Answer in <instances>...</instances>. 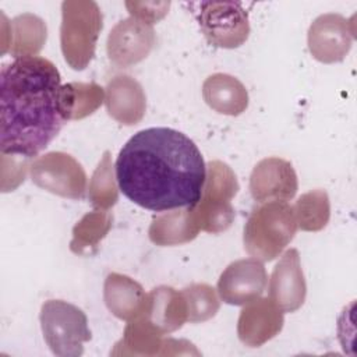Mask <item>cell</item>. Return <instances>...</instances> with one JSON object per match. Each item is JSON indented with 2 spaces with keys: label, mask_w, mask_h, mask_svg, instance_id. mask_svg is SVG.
<instances>
[{
  "label": "cell",
  "mask_w": 357,
  "mask_h": 357,
  "mask_svg": "<svg viewBox=\"0 0 357 357\" xmlns=\"http://www.w3.org/2000/svg\"><path fill=\"white\" fill-rule=\"evenodd\" d=\"M114 167L121 192L155 212L195 206L206 178L198 146L169 127H151L134 134L120 149Z\"/></svg>",
  "instance_id": "6da1fadb"
},
{
  "label": "cell",
  "mask_w": 357,
  "mask_h": 357,
  "mask_svg": "<svg viewBox=\"0 0 357 357\" xmlns=\"http://www.w3.org/2000/svg\"><path fill=\"white\" fill-rule=\"evenodd\" d=\"M61 78L56 66L40 56H24L0 73L1 155L38 156L66 123L61 113Z\"/></svg>",
  "instance_id": "7a4b0ae2"
},
{
  "label": "cell",
  "mask_w": 357,
  "mask_h": 357,
  "mask_svg": "<svg viewBox=\"0 0 357 357\" xmlns=\"http://www.w3.org/2000/svg\"><path fill=\"white\" fill-rule=\"evenodd\" d=\"M297 231L294 209L284 201H269L254 209L243 233L245 251L259 261L275 259Z\"/></svg>",
  "instance_id": "3957f363"
},
{
  "label": "cell",
  "mask_w": 357,
  "mask_h": 357,
  "mask_svg": "<svg viewBox=\"0 0 357 357\" xmlns=\"http://www.w3.org/2000/svg\"><path fill=\"white\" fill-rule=\"evenodd\" d=\"M103 28L100 7L92 0L61 3L60 45L66 63L73 70H84L95 56L96 42Z\"/></svg>",
  "instance_id": "277c9868"
},
{
  "label": "cell",
  "mask_w": 357,
  "mask_h": 357,
  "mask_svg": "<svg viewBox=\"0 0 357 357\" xmlns=\"http://www.w3.org/2000/svg\"><path fill=\"white\" fill-rule=\"evenodd\" d=\"M39 319L43 339L56 356L78 357L84 353V343L92 337L85 312L68 301H45Z\"/></svg>",
  "instance_id": "5b68a950"
},
{
  "label": "cell",
  "mask_w": 357,
  "mask_h": 357,
  "mask_svg": "<svg viewBox=\"0 0 357 357\" xmlns=\"http://www.w3.org/2000/svg\"><path fill=\"white\" fill-rule=\"evenodd\" d=\"M206 40L222 49L241 46L250 35L248 13L238 1L190 3Z\"/></svg>",
  "instance_id": "8992f818"
},
{
  "label": "cell",
  "mask_w": 357,
  "mask_h": 357,
  "mask_svg": "<svg viewBox=\"0 0 357 357\" xmlns=\"http://www.w3.org/2000/svg\"><path fill=\"white\" fill-rule=\"evenodd\" d=\"M32 181L52 194L82 199L86 191V174L81 163L66 152H47L38 156L29 167Z\"/></svg>",
  "instance_id": "52a82bcc"
},
{
  "label": "cell",
  "mask_w": 357,
  "mask_h": 357,
  "mask_svg": "<svg viewBox=\"0 0 357 357\" xmlns=\"http://www.w3.org/2000/svg\"><path fill=\"white\" fill-rule=\"evenodd\" d=\"M266 286L268 275L262 261L251 257L226 266L218 280V293L226 304L245 305L261 298Z\"/></svg>",
  "instance_id": "ba28073f"
},
{
  "label": "cell",
  "mask_w": 357,
  "mask_h": 357,
  "mask_svg": "<svg viewBox=\"0 0 357 357\" xmlns=\"http://www.w3.org/2000/svg\"><path fill=\"white\" fill-rule=\"evenodd\" d=\"M354 33L349 20L328 13L317 17L308 28L307 43L312 57L321 63H339L351 49Z\"/></svg>",
  "instance_id": "9c48e42d"
},
{
  "label": "cell",
  "mask_w": 357,
  "mask_h": 357,
  "mask_svg": "<svg viewBox=\"0 0 357 357\" xmlns=\"http://www.w3.org/2000/svg\"><path fill=\"white\" fill-rule=\"evenodd\" d=\"M153 26L134 17L114 25L107 38V56L119 67H130L144 60L155 46Z\"/></svg>",
  "instance_id": "30bf717a"
},
{
  "label": "cell",
  "mask_w": 357,
  "mask_h": 357,
  "mask_svg": "<svg viewBox=\"0 0 357 357\" xmlns=\"http://www.w3.org/2000/svg\"><path fill=\"white\" fill-rule=\"evenodd\" d=\"M298 188L297 174L290 162L282 158L259 160L250 176V191L257 202L291 199Z\"/></svg>",
  "instance_id": "8fae6325"
},
{
  "label": "cell",
  "mask_w": 357,
  "mask_h": 357,
  "mask_svg": "<svg viewBox=\"0 0 357 357\" xmlns=\"http://www.w3.org/2000/svg\"><path fill=\"white\" fill-rule=\"evenodd\" d=\"M269 298L283 311L294 312L305 301L307 283L296 248L283 252L269 278Z\"/></svg>",
  "instance_id": "7c38bea8"
},
{
  "label": "cell",
  "mask_w": 357,
  "mask_h": 357,
  "mask_svg": "<svg viewBox=\"0 0 357 357\" xmlns=\"http://www.w3.org/2000/svg\"><path fill=\"white\" fill-rule=\"evenodd\" d=\"M283 322V311L269 297L258 298L241 310L237 335L245 346L259 347L282 331Z\"/></svg>",
  "instance_id": "4fadbf2b"
},
{
  "label": "cell",
  "mask_w": 357,
  "mask_h": 357,
  "mask_svg": "<svg viewBox=\"0 0 357 357\" xmlns=\"http://www.w3.org/2000/svg\"><path fill=\"white\" fill-rule=\"evenodd\" d=\"M107 113L119 123L134 126L145 114L146 98L141 84L130 75L114 77L106 88Z\"/></svg>",
  "instance_id": "5bb4252c"
},
{
  "label": "cell",
  "mask_w": 357,
  "mask_h": 357,
  "mask_svg": "<svg viewBox=\"0 0 357 357\" xmlns=\"http://www.w3.org/2000/svg\"><path fill=\"white\" fill-rule=\"evenodd\" d=\"M103 297L109 311L128 322L142 317L148 300V294L138 282L116 272L106 276Z\"/></svg>",
  "instance_id": "9a60e30c"
},
{
  "label": "cell",
  "mask_w": 357,
  "mask_h": 357,
  "mask_svg": "<svg viewBox=\"0 0 357 357\" xmlns=\"http://www.w3.org/2000/svg\"><path fill=\"white\" fill-rule=\"evenodd\" d=\"M159 332L169 333L181 328L187 318V305L181 291L169 286H159L148 293L145 312L142 314Z\"/></svg>",
  "instance_id": "2e32d148"
},
{
  "label": "cell",
  "mask_w": 357,
  "mask_h": 357,
  "mask_svg": "<svg viewBox=\"0 0 357 357\" xmlns=\"http://www.w3.org/2000/svg\"><path fill=\"white\" fill-rule=\"evenodd\" d=\"M202 96L206 105L220 114L238 116L248 106L245 86L233 75L216 73L202 84Z\"/></svg>",
  "instance_id": "e0dca14e"
},
{
  "label": "cell",
  "mask_w": 357,
  "mask_h": 357,
  "mask_svg": "<svg viewBox=\"0 0 357 357\" xmlns=\"http://www.w3.org/2000/svg\"><path fill=\"white\" fill-rule=\"evenodd\" d=\"M198 231L192 211L187 208L153 218L148 234L156 245H177L194 240Z\"/></svg>",
  "instance_id": "ac0fdd59"
},
{
  "label": "cell",
  "mask_w": 357,
  "mask_h": 357,
  "mask_svg": "<svg viewBox=\"0 0 357 357\" xmlns=\"http://www.w3.org/2000/svg\"><path fill=\"white\" fill-rule=\"evenodd\" d=\"M105 91L95 82H68L61 86L60 102L66 121L92 114L105 100Z\"/></svg>",
  "instance_id": "d6986e66"
},
{
  "label": "cell",
  "mask_w": 357,
  "mask_h": 357,
  "mask_svg": "<svg viewBox=\"0 0 357 357\" xmlns=\"http://www.w3.org/2000/svg\"><path fill=\"white\" fill-rule=\"evenodd\" d=\"M113 216L106 209H95L81 218L73 229L70 248L78 255H91L98 250V244L109 233Z\"/></svg>",
  "instance_id": "ffe728a7"
},
{
  "label": "cell",
  "mask_w": 357,
  "mask_h": 357,
  "mask_svg": "<svg viewBox=\"0 0 357 357\" xmlns=\"http://www.w3.org/2000/svg\"><path fill=\"white\" fill-rule=\"evenodd\" d=\"M46 24L33 14H22L11 21V47L10 53L18 59L36 56L46 42Z\"/></svg>",
  "instance_id": "44dd1931"
},
{
  "label": "cell",
  "mask_w": 357,
  "mask_h": 357,
  "mask_svg": "<svg viewBox=\"0 0 357 357\" xmlns=\"http://www.w3.org/2000/svg\"><path fill=\"white\" fill-rule=\"evenodd\" d=\"M297 227L305 231L324 229L331 216V202L326 191L312 190L303 194L293 206Z\"/></svg>",
  "instance_id": "7402d4cb"
},
{
  "label": "cell",
  "mask_w": 357,
  "mask_h": 357,
  "mask_svg": "<svg viewBox=\"0 0 357 357\" xmlns=\"http://www.w3.org/2000/svg\"><path fill=\"white\" fill-rule=\"evenodd\" d=\"M162 335L152 324L139 317L130 321L117 344L128 349L124 354H159V349L165 347L166 343L162 340Z\"/></svg>",
  "instance_id": "603a6c76"
},
{
  "label": "cell",
  "mask_w": 357,
  "mask_h": 357,
  "mask_svg": "<svg viewBox=\"0 0 357 357\" xmlns=\"http://www.w3.org/2000/svg\"><path fill=\"white\" fill-rule=\"evenodd\" d=\"M191 211L199 230L213 234L229 229L234 219V209L230 201L201 197L199 202Z\"/></svg>",
  "instance_id": "cb8c5ba5"
},
{
  "label": "cell",
  "mask_w": 357,
  "mask_h": 357,
  "mask_svg": "<svg viewBox=\"0 0 357 357\" xmlns=\"http://www.w3.org/2000/svg\"><path fill=\"white\" fill-rule=\"evenodd\" d=\"M116 177L113 174V166L110 160V153L106 151L100 159L98 167L95 169L92 178L89 181V201L96 209L112 208L119 198Z\"/></svg>",
  "instance_id": "d4e9b609"
},
{
  "label": "cell",
  "mask_w": 357,
  "mask_h": 357,
  "mask_svg": "<svg viewBox=\"0 0 357 357\" xmlns=\"http://www.w3.org/2000/svg\"><path fill=\"white\" fill-rule=\"evenodd\" d=\"M187 305V318L190 322H204L216 315L219 298L215 289L206 283H192L181 290Z\"/></svg>",
  "instance_id": "484cf974"
},
{
  "label": "cell",
  "mask_w": 357,
  "mask_h": 357,
  "mask_svg": "<svg viewBox=\"0 0 357 357\" xmlns=\"http://www.w3.org/2000/svg\"><path fill=\"white\" fill-rule=\"evenodd\" d=\"M238 191L234 172L220 160H212L206 166V178L202 197L231 201Z\"/></svg>",
  "instance_id": "4316f807"
},
{
  "label": "cell",
  "mask_w": 357,
  "mask_h": 357,
  "mask_svg": "<svg viewBox=\"0 0 357 357\" xmlns=\"http://www.w3.org/2000/svg\"><path fill=\"white\" fill-rule=\"evenodd\" d=\"M126 7L131 17L153 25L162 20L170 7L169 1H126Z\"/></svg>",
  "instance_id": "83f0119b"
}]
</instances>
